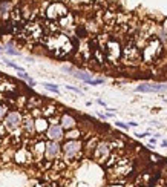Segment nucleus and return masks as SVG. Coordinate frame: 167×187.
Segmentation results:
<instances>
[{
    "instance_id": "obj_1",
    "label": "nucleus",
    "mask_w": 167,
    "mask_h": 187,
    "mask_svg": "<svg viewBox=\"0 0 167 187\" xmlns=\"http://www.w3.org/2000/svg\"><path fill=\"white\" fill-rule=\"evenodd\" d=\"M45 44L48 51L51 54H54L55 57H66L68 54H71L72 49H74V44L72 40L68 37L66 34H61V32H54L45 37Z\"/></svg>"
},
{
    "instance_id": "obj_2",
    "label": "nucleus",
    "mask_w": 167,
    "mask_h": 187,
    "mask_svg": "<svg viewBox=\"0 0 167 187\" xmlns=\"http://www.w3.org/2000/svg\"><path fill=\"white\" fill-rule=\"evenodd\" d=\"M22 120H23V114L19 109H9V112L6 114V117L2 121V126L5 127L6 133H9V135L19 140L22 133Z\"/></svg>"
},
{
    "instance_id": "obj_3",
    "label": "nucleus",
    "mask_w": 167,
    "mask_h": 187,
    "mask_svg": "<svg viewBox=\"0 0 167 187\" xmlns=\"http://www.w3.org/2000/svg\"><path fill=\"white\" fill-rule=\"evenodd\" d=\"M83 155V143L80 140H66L61 146V156L65 163H72Z\"/></svg>"
},
{
    "instance_id": "obj_4",
    "label": "nucleus",
    "mask_w": 167,
    "mask_h": 187,
    "mask_svg": "<svg viewBox=\"0 0 167 187\" xmlns=\"http://www.w3.org/2000/svg\"><path fill=\"white\" fill-rule=\"evenodd\" d=\"M121 58L126 65H130V66H137L143 61V54H141V48L138 44L130 40L124 48L121 51Z\"/></svg>"
},
{
    "instance_id": "obj_5",
    "label": "nucleus",
    "mask_w": 167,
    "mask_h": 187,
    "mask_svg": "<svg viewBox=\"0 0 167 187\" xmlns=\"http://www.w3.org/2000/svg\"><path fill=\"white\" fill-rule=\"evenodd\" d=\"M161 49H163L161 41L158 40L156 37H152L150 40H149V43L143 48V51H141L143 61H146V63H152V61H155L156 57L161 54Z\"/></svg>"
},
{
    "instance_id": "obj_6",
    "label": "nucleus",
    "mask_w": 167,
    "mask_h": 187,
    "mask_svg": "<svg viewBox=\"0 0 167 187\" xmlns=\"http://www.w3.org/2000/svg\"><path fill=\"white\" fill-rule=\"evenodd\" d=\"M132 172V159L130 158H118L117 163L110 166V175L113 178H117V180H120V178H126L129 173Z\"/></svg>"
},
{
    "instance_id": "obj_7",
    "label": "nucleus",
    "mask_w": 167,
    "mask_h": 187,
    "mask_svg": "<svg viewBox=\"0 0 167 187\" xmlns=\"http://www.w3.org/2000/svg\"><path fill=\"white\" fill-rule=\"evenodd\" d=\"M68 12H69V9L63 2H52V3L48 5L46 11H45V15H46L48 20L57 22V20L61 19V17H65Z\"/></svg>"
},
{
    "instance_id": "obj_8",
    "label": "nucleus",
    "mask_w": 167,
    "mask_h": 187,
    "mask_svg": "<svg viewBox=\"0 0 167 187\" xmlns=\"http://www.w3.org/2000/svg\"><path fill=\"white\" fill-rule=\"evenodd\" d=\"M103 51H104V55H106V60L112 61V63H117V61L121 58V51H123V48H121V44H120L118 40L109 39V41L104 44Z\"/></svg>"
},
{
    "instance_id": "obj_9",
    "label": "nucleus",
    "mask_w": 167,
    "mask_h": 187,
    "mask_svg": "<svg viewBox=\"0 0 167 187\" xmlns=\"http://www.w3.org/2000/svg\"><path fill=\"white\" fill-rule=\"evenodd\" d=\"M110 154H112V149L109 146V141H98L92 152V158L95 163L104 164L107 161V158L110 156Z\"/></svg>"
},
{
    "instance_id": "obj_10",
    "label": "nucleus",
    "mask_w": 167,
    "mask_h": 187,
    "mask_svg": "<svg viewBox=\"0 0 167 187\" xmlns=\"http://www.w3.org/2000/svg\"><path fill=\"white\" fill-rule=\"evenodd\" d=\"M49 163H54L55 159L61 158V144L58 141H45V156H43Z\"/></svg>"
},
{
    "instance_id": "obj_11",
    "label": "nucleus",
    "mask_w": 167,
    "mask_h": 187,
    "mask_svg": "<svg viewBox=\"0 0 167 187\" xmlns=\"http://www.w3.org/2000/svg\"><path fill=\"white\" fill-rule=\"evenodd\" d=\"M12 159L17 164H22V166H28V164H31L34 161L29 147H25V146H22V147H19L15 150L14 155H12Z\"/></svg>"
},
{
    "instance_id": "obj_12",
    "label": "nucleus",
    "mask_w": 167,
    "mask_h": 187,
    "mask_svg": "<svg viewBox=\"0 0 167 187\" xmlns=\"http://www.w3.org/2000/svg\"><path fill=\"white\" fill-rule=\"evenodd\" d=\"M45 137L51 141H60L65 138V129L60 126V123H52L48 126L46 132H45Z\"/></svg>"
},
{
    "instance_id": "obj_13",
    "label": "nucleus",
    "mask_w": 167,
    "mask_h": 187,
    "mask_svg": "<svg viewBox=\"0 0 167 187\" xmlns=\"http://www.w3.org/2000/svg\"><path fill=\"white\" fill-rule=\"evenodd\" d=\"M137 92H144V94H152V92H164L167 91V84L166 83H141L135 87Z\"/></svg>"
},
{
    "instance_id": "obj_14",
    "label": "nucleus",
    "mask_w": 167,
    "mask_h": 187,
    "mask_svg": "<svg viewBox=\"0 0 167 187\" xmlns=\"http://www.w3.org/2000/svg\"><path fill=\"white\" fill-rule=\"evenodd\" d=\"M34 120H36V118L31 115V112H28V114L23 115V120H22V133H23V135H26L28 138H31V137L36 135V126H34Z\"/></svg>"
},
{
    "instance_id": "obj_15",
    "label": "nucleus",
    "mask_w": 167,
    "mask_h": 187,
    "mask_svg": "<svg viewBox=\"0 0 167 187\" xmlns=\"http://www.w3.org/2000/svg\"><path fill=\"white\" fill-rule=\"evenodd\" d=\"M29 150H31V154H32L34 161L40 163L41 159H43V156H45V141H43V140H36V141H32Z\"/></svg>"
},
{
    "instance_id": "obj_16",
    "label": "nucleus",
    "mask_w": 167,
    "mask_h": 187,
    "mask_svg": "<svg viewBox=\"0 0 167 187\" xmlns=\"http://www.w3.org/2000/svg\"><path fill=\"white\" fill-rule=\"evenodd\" d=\"M15 6H17V0H0V19L9 20V15Z\"/></svg>"
},
{
    "instance_id": "obj_17",
    "label": "nucleus",
    "mask_w": 167,
    "mask_h": 187,
    "mask_svg": "<svg viewBox=\"0 0 167 187\" xmlns=\"http://www.w3.org/2000/svg\"><path fill=\"white\" fill-rule=\"evenodd\" d=\"M58 123H60V126L63 127L65 130H69V129L77 127V123L78 121L72 117L71 114H61L60 118H58Z\"/></svg>"
},
{
    "instance_id": "obj_18",
    "label": "nucleus",
    "mask_w": 167,
    "mask_h": 187,
    "mask_svg": "<svg viewBox=\"0 0 167 187\" xmlns=\"http://www.w3.org/2000/svg\"><path fill=\"white\" fill-rule=\"evenodd\" d=\"M0 92H2V94H12V92H17V84L12 83L11 80L2 77V78H0Z\"/></svg>"
},
{
    "instance_id": "obj_19",
    "label": "nucleus",
    "mask_w": 167,
    "mask_h": 187,
    "mask_svg": "<svg viewBox=\"0 0 167 187\" xmlns=\"http://www.w3.org/2000/svg\"><path fill=\"white\" fill-rule=\"evenodd\" d=\"M34 126H36L37 135H43V133L46 132L48 126H49V121H48V118L43 117V115H40V117H37L36 120H34Z\"/></svg>"
},
{
    "instance_id": "obj_20",
    "label": "nucleus",
    "mask_w": 167,
    "mask_h": 187,
    "mask_svg": "<svg viewBox=\"0 0 167 187\" xmlns=\"http://www.w3.org/2000/svg\"><path fill=\"white\" fill-rule=\"evenodd\" d=\"M41 111V115L45 118H54V117H58V111H57V106L54 103H49V104H45V106H41L40 108Z\"/></svg>"
},
{
    "instance_id": "obj_21",
    "label": "nucleus",
    "mask_w": 167,
    "mask_h": 187,
    "mask_svg": "<svg viewBox=\"0 0 167 187\" xmlns=\"http://www.w3.org/2000/svg\"><path fill=\"white\" fill-rule=\"evenodd\" d=\"M81 135H83L81 130H80V129H77V127H74V129L66 130L65 138H66V140H80V137H81Z\"/></svg>"
},
{
    "instance_id": "obj_22",
    "label": "nucleus",
    "mask_w": 167,
    "mask_h": 187,
    "mask_svg": "<svg viewBox=\"0 0 167 187\" xmlns=\"http://www.w3.org/2000/svg\"><path fill=\"white\" fill-rule=\"evenodd\" d=\"M8 112H9V106H8L5 101H2V103H0V123L3 121V118L6 117Z\"/></svg>"
},
{
    "instance_id": "obj_23",
    "label": "nucleus",
    "mask_w": 167,
    "mask_h": 187,
    "mask_svg": "<svg viewBox=\"0 0 167 187\" xmlns=\"http://www.w3.org/2000/svg\"><path fill=\"white\" fill-rule=\"evenodd\" d=\"M74 77L80 78L81 81H84V83H89L91 80H92V77H91L89 74H86V72H75V74H74Z\"/></svg>"
},
{
    "instance_id": "obj_24",
    "label": "nucleus",
    "mask_w": 167,
    "mask_h": 187,
    "mask_svg": "<svg viewBox=\"0 0 167 187\" xmlns=\"http://www.w3.org/2000/svg\"><path fill=\"white\" fill-rule=\"evenodd\" d=\"M43 87L48 89V91H51V92H54V94H60L57 84H52V83H43Z\"/></svg>"
},
{
    "instance_id": "obj_25",
    "label": "nucleus",
    "mask_w": 167,
    "mask_h": 187,
    "mask_svg": "<svg viewBox=\"0 0 167 187\" xmlns=\"http://www.w3.org/2000/svg\"><path fill=\"white\" fill-rule=\"evenodd\" d=\"M5 63H6L8 66H9V68H12V69H15V71H17V72H22V71H25L23 68H20L19 65H15V63H12V61H8V60H5Z\"/></svg>"
},
{
    "instance_id": "obj_26",
    "label": "nucleus",
    "mask_w": 167,
    "mask_h": 187,
    "mask_svg": "<svg viewBox=\"0 0 167 187\" xmlns=\"http://www.w3.org/2000/svg\"><path fill=\"white\" fill-rule=\"evenodd\" d=\"M101 83H104V80H103V78H92L87 84H91V86H97V84H101Z\"/></svg>"
},
{
    "instance_id": "obj_27",
    "label": "nucleus",
    "mask_w": 167,
    "mask_h": 187,
    "mask_svg": "<svg viewBox=\"0 0 167 187\" xmlns=\"http://www.w3.org/2000/svg\"><path fill=\"white\" fill-rule=\"evenodd\" d=\"M5 52H6L8 55H20V52H19V51H15L14 48H6Z\"/></svg>"
},
{
    "instance_id": "obj_28",
    "label": "nucleus",
    "mask_w": 167,
    "mask_h": 187,
    "mask_svg": "<svg viewBox=\"0 0 167 187\" xmlns=\"http://www.w3.org/2000/svg\"><path fill=\"white\" fill-rule=\"evenodd\" d=\"M19 77H20V78H23V80H26V81H29V80H31V77H29L28 74H26L25 71H22V72H19Z\"/></svg>"
},
{
    "instance_id": "obj_29",
    "label": "nucleus",
    "mask_w": 167,
    "mask_h": 187,
    "mask_svg": "<svg viewBox=\"0 0 167 187\" xmlns=\"http://www.w3.org/2000/svg\"><path fill=\"white\" fill-rule=\"evenodd\" d=\"M115 126H118V127H121V129H129V124H126V123H121V121H117L115 123Z\"/></svg>"
},
{
    "instance_id": "obj_30",
    "label": "nucleus",
    "mask_w": 167,
    "mask_h": 187,
    "mask_svg": "<svg viewBox=\"0 0 167 187\" xmlns=\"http://www.w3.org/2000/svg\"><path fill=\"white\" fill-rule=\"evenodd\" d=\"M66 89H69V91H72V92H77V94H81L80 89H77V87H74V86H66Z\"/></svg>"
},
{
    "instance_id": "obj_31",
    "label": "nucleus",
    "mask_w": 167,
    "mask_h": 187,
    "mask_svg": "<svg viewBox=\"0 0 167 187\" xmlns=\"http://www.w3.org/2000/svg\"><path fill=\"white\" fill-rule=\"evenodd\" d=\"M155 144H156V140L152 138V140H150V143H149V146H155Z\"/></svg>"
},
{
    "instance_id": "obj_32",
    "label": "nucleus",
    "mask_w": 167,
    "mask_h": 187,
    "mask_svg": "<svg viewBox=\"0 0 167 187\" xmlns=\"http://www.w3.org/2000/svg\"><path fill=\"white\" fill-rule=\"evenodd\" d=\"M129 126H130V127H137V126H138V123H134V121H130V123H129Z\"/></svg>"
},
{
    "instance_id": "obj_33",
    "label": "nucleus",
    "mask_w": 167,
    "mask_h": 187,
    "mask_svg": "<svg viewBox=\"0 0 167 187\" xmlns=\"http://www.w3.org/2000/svg\"><path fill=\"white\" fill-rule=\"evenodd\" d=\"M97 103H98L100 106H104V108H106V103H104V101H101V100H97Z\"/></svg>"
},
{
    "instance_id": "obj_34",
    "label": "nucleus",
    "mask_w": 167,
    "mask_h": 187,
    "mask_svg": "<svg viewBox=\"0 0 167 187\" xmlns=\"http://www.w3.org/2000/svg\"><path fill=\"white\" fill-rule=\"evenodd\" d=\"M161 144H163V147H167V141L164 140V141H161Z\"/></svg>"
},
{
    "instance_id": "obj_35",
    "label": "nucleus",
    "mask_w": 167,
    "mask_h": 187,
    "mask_svg": "<svg viewBox=\"0 0 167 187\" xmlns=\"http://www.w3.org/2000/svg\"><path fill=\"white\" fill-rule=\"evenodd\" d=\"M107 187H123V186H120V184H112V186H107Z\"/></svg>"
},
{
    "instance_id": "obj_36",
    "label": "nucleus",
    "mask_w": 167,
    "mask_h": 187,
    "mask_svg": "<svg viewBox=\"0 0 167 187\" xmlns=\"http://www.w3.org/2000/svg\"><path fill=\"white\" fill-rule=\"evenodd\" d=\"M3 100H5V98H3V94H2V92H0V103H2Z\"/></svg>"
},
{
    "instance_id": "obj_37",
    "label": "nucleus",
    "mask_w": 167,
    "mask_h": 187,
    "mask_svg": "<svg viewBox=\"0 0 167 187\" xmlns=\"http://www.w3.org/2000/svg\"><path fill=\"white\" fill-rule=\"evenodd\" d=\"M2 51H3V49H2V48H0V52H2Z\"/></svg>"
}]
</instances>
